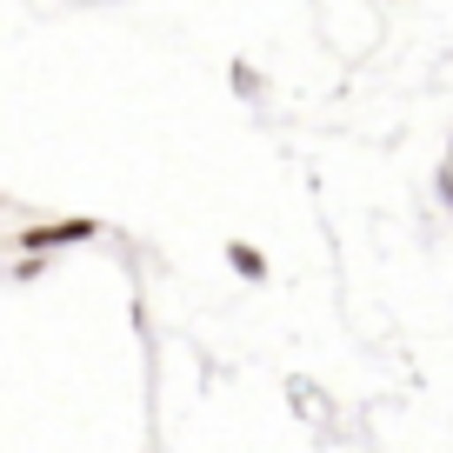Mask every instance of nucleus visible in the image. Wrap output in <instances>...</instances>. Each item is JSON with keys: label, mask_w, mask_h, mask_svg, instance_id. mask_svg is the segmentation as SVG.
Wrapping results in <instances>:
<instances>
[{"label": "nucleus", "mask_w": 453, "mask_h": 453, "mask_svg": "<svg viewBox=\"0 0 453 453\" xmlns=\"http://www.w3.org/2000/svg\"><path fill=\"white\" fill-rule=\"evenodd\" d=\"M226 267L241 273V280H267V254H260V247H247V241H226Z\"/></svg>", "instance_id": "f257e3e1"}, {"label": "nucleus", "mask_w": 453, "mask_h": 453, "mask_svg": "<svg viewBox=\"0 0 453 453\" xmlns=\"http://www.w3.org/2000/svg\"><path fill=\"white\" fill-rule=\"evenodd\" d=\"M54 241H94V220H67V226H47V234H27L20 247H54Z\"/></svg>", "instance_id": "f03ea898"}]
</instances>
